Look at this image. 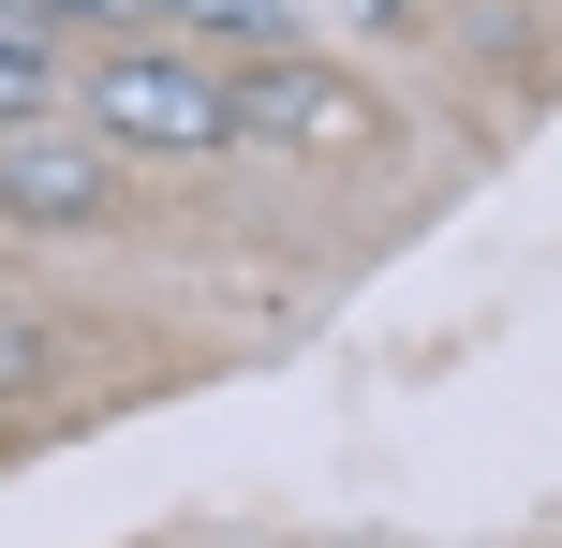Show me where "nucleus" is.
I'll return each mask as SVG.
<instances>
[{
  "label": "nucleus",
  "mask_w": 562,
  "mask_h": 548,
  "mask_svg": "<svg viewBox=\"0 0 562 548\" xmlns=\"http://www.w3.org/2000/svg\"><path fill=\"white\" fill-rule=\"evenodd\" d=\"M30 15H45V30H59V15H148V0H30Z\"/></svg>",
  "instance_id": "nucleus-6"
},
{
  "label": "nucleus",
  "mask_w": 562,
  "mask_h": 548,
  "mask_svg": "<svg viewBox=\"0 0 562 548\" xmlns=\"http://www.w3.org/2000/svg\"><path fill=\"white\" fill-rule=\"evenodd\" d=\"M356 15H415V0H356Z\"/></svg>",
  "instance_id": "nucleus-7"
},
{
  "label": "nucleus",
  "mask_w": 562,
  "mask_h": 548,
  "mask_svg": "<svg viewBox=\"0 0 562 548\" xmlns=\"http://www.w3.org/2000/svg\"><path fill=\"white\" fill-rule=\"evenodd\" d=\"M104 208H119V148L45 134V119L0 134V223H104Z\"/></svg>",
  "instance_id": "nucleus-2"
},
{
  "label": "nucleus",
  "mask_w": 562,
  "mask_h": 548,
  "mask_svg": "<svg viewBox=\"0 0 562 548\" xmlns=\"http://www.w3.org/2000/svg\"><path fill=\"white\" fill-rule=\"evenodd\" d=\"M45 30H0V134H15V119H45Z\"/></svg>",
  "instance_id": "nucleus-4"
},
{
  "label": "nucleus",
  "mask_w": 562,
  "mask_h": 548,
  "mask_svg": "<svg viewBox=\"0 0 562 548\" xmlns=\"http://www.w3.org/2000/svg\"><path fill=\"white\" fill-rule=\"evenodd\" d=\"M75 104H89L104 148H237V89L207 75L193 45H119V59H89Z\"/></svg>",
  "instance_id": "nucleus-1"
},
{
  "label": "nucleus",
  "mask_w": 562,
  "mask_h": 548,
  "mask_svg": "<svg viewBox=\"0 0 562 548\" xmlns=\"http://www.w3.org/2000/svg\"><path fill=\"white\" fill-rule=\"evenodd\" d=\"M223 89H237V134H356V104L311 75H223Z\"/></svg>",
  "instance_id": "nucleus-3"
},
{
  "label": "nucleus",
  "mask_w": 562,
  "mask_h": 548,
  "mask_svg": "<svg viewBox=\"0 0 562 548\" xmlns=\"http://www.w3.org/2000/svg\"><path fill=\"white\" fill-rule=\"evenodd\" d=\"M148 15H193V30H223V45H267L296 0H148Z\"/></svg>",
  "instance_id": "nucleus-5"
}]
</instances>
